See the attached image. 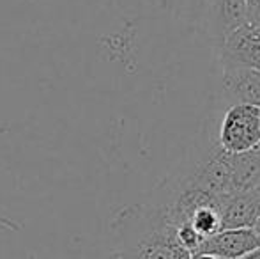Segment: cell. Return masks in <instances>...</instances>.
<instances>
[{"instance_id": "cell-11", "label": "cell", "mask_w": 260, "mask_h": 259, "mask_svg": "<svg viewBox=\"0 0 260 259\" xmlns=\"http://www.w3.org/2000/svg\"><path fill=\"white\" fill-rule=\"evenodd\" d=\"M241 259H260V249L253 250V252H250L248 256H244V257H241Z\"/></svg>"}, {"instance_id": "cell-10", "label": "cell", "mask_w": 260, "mask_h": 259, "mask_svg": "<svg viewBox=\"0 0 260 259\" xmlns=\"http://www.w3.org/2000/svg\"><path fill=\"white\" fill-rule=\"evenodd\" d=\"M191 259H219L216 256H212V254H206V252H199V254H193Z\"/></svg>"}, {"instance_id": "cell-5", "label": "cell", "mask_w": 260, "mask_h": 259, "mask_svg": "<svg viewBox=\"0 0 260 259\" xmlns=\"http://www.w3.org/2000/svg\"><path fill=\"white\" fill-rule=\"evenodd\" d=\"M221 96L226 107H234V105H257L260 107V69H223Z\"/></svg>"}, {"instance_id": "cell-2", "label": "cell", "mask_w": 260, "mask_h": 259, "mask_svg": "<svg viewBox=\"0 0 260 259\" xmlns=\"http://www.w3.org/2000/svg\"><path fill=\"white\" fill-rule=\"evenodd\" d=\"M218 144L230 155H243L260 149V107H226L219 121Z\"/></svg>"}, {"instance_id": "cell-7", "label": "cell", "mask_w": 260, "mask_h": 259, "mask_svg": "<svg viewBox=\"0 0 260 259\" xmlns=\"http://www.w3.org/2000/svg\"><path fill=\"white\" fill-rule=\"evenodd\" d=\"M257 249H260V235L255 229H223L206 240L200 252L219 259H241Z\"/></svg>"}, {"instance_id": "cell-6", "label": "cell", "mask_w": 260, "mask_h": 259, "mask_svg": "<svg viewBox=\"0 0 260 259\" xmlns=\"http://www.w3.org/2000/svg\"><path fill=\"white\" fill-rule=\"evenodd\" d=\"M223 229H255L260 218V195L257 192H236L218 195Z\"/></svg>"}, {"instance_id": "cell-9", "label": "cell", "mask_w": 260, "mask_h": 259, "mask_svg": "<svg viewBox=\"0 0 260 259\" xmlns=\"http://www.w3.org/2000/svg\"><path fill=\"white\" fill-rule=\"evenodd\" d=\"M248 7H250V13H251V20L253 18H260V0H246Z\"/></svg>"}, {"instance_id": "cell-12", "label": "cell", "mask_w": 260, "mask_h": 259, "mask_svg": "<svg viewBox=\"0 0 260 259\" xmlns=\"http://www.w3.org/2000/svg\"><path fill=\"white\" fill-rule=\"evenodd\" d=\"M110 259H120V257L117 256V254H112V256H110Z\"/></svg>"}, {"instance_id": "cell-3", "label": "cell", "mask_w": 260, "mask_h": 259, "mask_svg": "<svg viewBox=\"0 0 260 259\" xmlns=\"http://www.w3.org/2000/svg\"><path fill=\"white\" fill-rule=\"evenodd\" d=\"M221 69H260V18H253L234 31L219 48H216Z\"/></svg>"}, {"instance_id": "cell-4", "label": "cell", "mask_w": 260, "mask_h": 259, "mask_svg": "<svg viewBox=\"0 0 260 259\" xmlns=\"http://www.w3.org/2000/svg\"><path fill=\"white\" fill-rule=\"evenodd\" d=\"M204 13L207 36L216 48H219L234 31L251 20L246 0H204Z\"/></svg>"}, {"instance_id": "cell-1", "label": "cell", "mask_w": 260, "mask_h": 259, "mask_svg": "<svg viewBox=\"0 0 260 259\" xmlns=\"http://www.w3.org/2000/svg\"><path fill=\"white\" fill-rule=\"evenodd\" d=\"M112 235L120 259H191L179 243L177 229L165 211L152 204L126 206L112 220Z\"/></svg>"}, {"instance_id": "cell-8", "label": "cell", "mask_w": 260, "mask_h": 259, "mask_svg": "<svg viewBox=\"0 0 260 259\" xmlns=\"http://www.w3.org/2000/svg\"><path fill=\"white\" fill-rule=\"evenodd\" d=\"M188 224H191L206 240L216 236L218 233H221L223 222H221V211H219V206H218V197H216L212 203L200 206L199 210L191 215Z\"/></svg>"}]
</instances>
